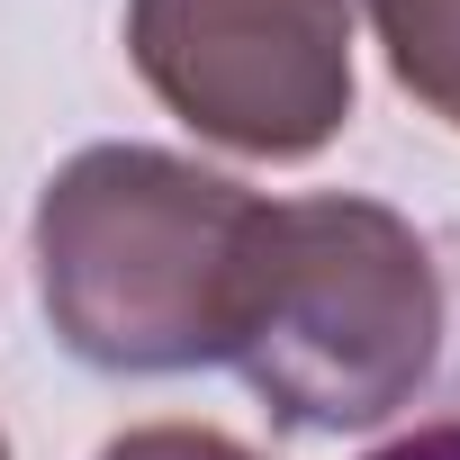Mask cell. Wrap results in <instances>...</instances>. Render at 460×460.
Wrapping results in <instances>:
<instances>
[{"label": "cell", "instance_id": "cell-4", "mask_svg": "<svg viewBox=\"0 0 460 460\" xmlns=\"http://www.w3.org/2000/svg\"><path fill=\"white\" fill-rule=\"evenodd\" d=\"M361 10L379 28L397 91L460 136V0H361Z\"/></svg>", "mask_w": 460, "mask_h": 460}, {"label": "cell", "instance_id": "cell-3", "mask_svg": "<svg viewBox=\"0 0 460 460\" xmlns=\"http://www.w3.org/2000/svg\"><path fill=\"white\" fill-rule=\"evenodd\" d=\"M127 55L145 91L244 163H307L343 136L352 0H127Z\"/></svg>", "mask_w": 460, "mask_h": 460}, {"label": "cell", "instance_id": "cell-2", "mask_svg": "<svg viewBox=\"0 0 460 460\" xmlns=\"http://www.w3.org/2000/svg\"><path fill=\"white\" fill-rule=\"evenodd\" d=\"M442 361V271L379 199H262L244 235L235 370L289 433H370Z\"/></svg>", "mask_w": 460, "mask_h": 460}, {"label": "cell", "instance_id": "cell-7", "mask_svg": "<svg viewBox=\"0 0 460 460\" xmlns=\"http://www.w3.org/2000/svg\"><path fill=\"white\" fill-rule=\"evenodd\" d=\"M0 460H10V433H0Z\"/></svg>", "mask_w": 460, "mask_h": 460}, {"label": "cell", "instance_id": "cell-1", "mask_svg": "<svg viewBox=\"0 0 460 460\" xmlns=\"http://www.w3.org/2000/svg\"><path fill=\"white\" fill-rule=\"evenodd\" d=\"M253 190L163 145H82L37 190V298L109 379L208 370L235 343Z\"/></svg>", "mask_w": 460, "mask_h": 460}, {"label": "cell", "instance_id": "cell-5", "mask_svg": "<svg viewBox=\"0 0 460 460\" xmlns=\"http://www.w3.org/2000/svg\"><path fill=\"white\" fill-rule=\"evenodd\" d=\"M100 460H262V451L235 442V433H217V424H136Z\"/></svg>", "mask_w": 460, "mask_h": 460}, {"label": "cell", "instance_id": "cell-6", "mask_svg": "<svg viewBox=\"0 0 460 460\" xmlns=\"http://www.w3.org/2000/svg\"><path fill=\"white\" fill-rule=\"evenodd\" d=\"M370 460H460V424H415V433L379 442Z\"/></svg>", "mask_w": 460, "mask_h": 460}]
</instances>
